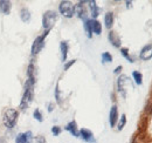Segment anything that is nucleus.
<instances>
[{
    "mask_svg": "<svg viewBox=\"0 0 152 143\" xmlns=\"http://www.w3.org/2000/svg\"><path fill=\"white\" fill-rule=\"evenodd\" d=\"M34 85H35V81L29 80V79L26 80V82L23 85V95H22V99H21V102H20V109L21 110H26L28 108V106L31 105V102L33 101Z\"/></svg>",
    "mask_w": 152,
    "mask_h": 143,
    "instance_id": "obj_1",
    "label": "nucleus"
},
{
    "mask_svg": "<svg viewBox=\"0 0 152 143\" xmlns=\"http://www.w3.org/2000/svg\"><path fill=\"white\" fill-rule=\"evenodd\" d=\"M18 119H19V111L17 109L8 108V109L5 110V113H4V125L8 129H12L17 125Z\"/></svg>",
    "mask_w": 152,
    "mask_h": 143,
    "instance_id": "obj_2",
    "label": "nucleus"
},
{
    "mask_svg": "<svg viewBox=\"0 0 152 143\" xmlns=\"http://www.w3.org/2000/svg\"><path fill=\"white\" fill-rule=\"evenodd\" d=\"M57 20V13L55 11H47L42 17V27L45 31H50Z\"/></svg>",
    "mask_w": 152,
    "mask_h": 143,
    "instance_id": "obj_3",
    "label": "nucleus"
},
{
    "mask_svg": "<svg viewBox=\"0 0 152 143\" xmlns=\"http://www.w3.org/2000/svg\"><path fill=\"white\" fill-rule=\"evenodd\" d=\"M58 11H60V13H61L64 18H73L74 14H75L73 2H72V1H68V0H63V1L60 2V5H58Z\"/></svg>",
    "mask_w": 152,
    "mask_h": 143,
    "instance_id": "obj_4",
    "label": "nucleus"
},
{
    "mask_svg": "<svg viewBox=\"0 0 152 143\" xmlns=\"http://www.w3.org/2000/svg\"><path fill=\"white\" fill-rule=\"evenodd\" d=\"M48 33H49V31H45L43 35H39L34 39V41L32 43V48H31L32 55H37V54H39L41 52V49L45 46V39H46V36L48 35Z\"/></svg>",
    "mask_w": 152,
    "mask_h": 143,
    "instance_id": "obj_5",
    "label": "nucleus"
},
{
    "mask_svg": "<svg viewBox=\"0 0 152 143\" xmlns=\"http://www.w3.org/2000/svg\"><path fill=\"white\" fill-rule=\"evenodd\" d=\"M129 85H130V79L126 76V75H121L118 79H117V89L119 91V94L125 99L126 95H128V88H129Z\"/></svg>",
    "mask_w": 152,
    "mask_h": 143,
    "instance_id": "obj_6",
    "label": "nucleus"
},
{
    "mask_svg": "<svg viewBox=\"0 0 152 143\" xmlns=\"http://www.w3.org/2000/svg\"><path fill=\"white\" fill-rule=\"evenodd\" d=\"M87 1H80L77 2L75 6H74V11H75V14L80 19H82L83 21L88 20V13H87V8H86V5Z\"/></svg>",
    "mask_w": 152,
    "mask_h": 143,
    "instance_id": "obj_7",
    "label": "nucleus"
},
{
    "mask_svg": "<svg viewBox=\"0 0 152 143\" xmlns=\"http://www.w3.org/2000/svg\"><path fill=\"white\" fill-rule=\"evenodd\" d=\"M33 139L32 131H26V133H20L15 137V143H31Z\"/></svg>",
    "mask_w": 152,
    "mask_h": 143,
    "instance_id": "obj_8",
    "label": "nucleus"
},
{
    "mask_svg": "<svg viewBox=\"0 0 152 143\" xmlns=\"http://www.w3.org/2000/svg\"><path fill=\"white\" fill-rule=\"evenodd\" d=\"M118 122V108L116 105H114L111 109H110V113H109V123L110 127H115Z\"/></svg>",
    "mask_w": 152,
    "mask_h": 143,
    "instance_id": "obj_9",
    "label": "nucleus"
},
{
    "mask_svg": "<svg viewBox=\"0 0 152 143\" xmlns=\"http://www.w3.org/2000/svg\"><path fill=\"white\" fill-rule=\"evenodd\" d=\"M139 57L140 60H144V61H148L152 57V45H146L142 48L140 54H139Z\"/></svg>",
    "mask_w": 152,
    "mask_h": 143,
    "instance_id": "obj_10",
    "label": "nucleus"
},
{
    "mask_svg": "<svg viewBox=\"0 0 152 143\" xmlns=\"http://www.w3.org/2000/svg\"><path fill=\"white\" fill-rule=\"evenodd\" d=\"M89 24H90V28H91V32L95 33L97 35H99L102 33V25L98 20L96 19H89Z\"/></svg>",
    "mask_w": 152,
    "mask_h": 143,
    "instance_id": "obj_11",
    "label": "nucleus"
},
{
    "mask_svg": "<svg viewBox=\"0 0 152 143\" xmlns=\"http://www.w3.org/2000/svg\"><path fill=\"white\" fill-rule=\"evenodd\" d=\"M108 39H109V41H110V43L116 47V48H119L121 47V39H119V36L118 34L114 32V31H110L109 32V34H108Z\"/></svg>",
    "mask_w": 152,
    "mask_h": 143,
    "instance_id": "obj_12",
    "label": "nucleus"
},
{
    "mask_svg": "<svg viewBox=\"0 0 152 143\" xmlns=\"http://www.w3.org/2000/svg\"><path fill=\"white\" fill-rule=\"evenodd\" d=\"M11 8H12L11 1H8V0H0V13L1 14H5V15L10 14Z\"/></svg>",
    "mask_w": 152,
    "mask_h": 143,
    "instance_id": "obj_13",
    "label": "nucleus"
},
{
    "mask_svg": "<svg viewBox=\"0 0 152 143\" xmlns=\"http://www.w3.org/2000/svg\"><path fill=\"white\" fill-rule=\"evenodd\" d=\"M60 51H61V60L66 62L67 56H68V51H69V45L67 41H61L60 42Z\"/></svg>",
    "mask_w": 152,
    "mask_h": 143,
    "instance_id": "obj_14",
    "label": "nucleus"
},
{
    "mask_svg": "<svg viewBox=\"0 0 152 143\" xmlns=\"http://www.w3.org/2000/svg\"><path fill=\"white\" fill-rule=\"evenodd\" d=\"M66 130L67 131H69L73 136H75V137H78L80 136V130H78V128H77V123H76L75 121H72V122H69L68 125H66Z\"/></svg>",
    "mask_w": 152,
    "mask_h": 143,
    "instance_id": "obj_15",
    "label": "nucleus"
},
{
    "mask_svg": "<svg viewBox=\"0 0 152 143\" xmlns=\"http://www.w3.org/2000/svg\"><path fill=\"white\" fill-rule=\"evenodd\" d=\"M80 136L82 140L87 141V142H90V141H94V135L93 133L89 130V129H86V128H82L80 130Z\"/></svg>",
    "mask_w": 152,
    "mask_h": 143,
    "instance_id": "obj_16",
    "label": "nucleus"
},
{
    "mask_svg": "<svg viewBox=\"0 0 152 143\" xmlns=\"http://www.w3.org/2000/svg\"><path fill=\"white\" fill-rule=\"evenodd\" d=\"M104 24L108 29H110L113 27V25H114V13L113 12H108L104 15Z\"/></svg>",
    "mask_w": 152,
    "mask_h": 143,
    "instance_id": "obj_17",
    "label": "nucleus"
},
{
    "mask_svg": "<svg viewBox=\"0 0 152 143\" xmlns=\"http://www.w3.org/2000/svg\"><path fill=\"white\" fill-rule=\"evenodd\" d=\"M89 4V8H90V13L93 15V19H96L98 17V13H99V10H98V6L96 5V1L91 0V1H88Z\"/></svg>",
    "mask_w": 152,
    "mask_h": 143,
    "instance_id": "obj_18",
    "label": "nucleus"
},
{
    "mask_svg": "<svg viewBox=\"0 0 152 143\" xmlns=\"http://www.w3.org/2000/svg\"><path fill=\"white\" fill-rule=\"evenodd\" d=\"M20 18H21V20L23 22H29V20H31V12H29V10L23 7L20 11Z\"/></svg>",
    "mask_w": 152,
    "mask_h": 143,
    "instance_id": "obj_19",
    "label": "nucleus"
},
{
    "mask_svg": "<svg viewBox=\"0 0 152 143\" xmlns=\"http://www.w3.org/2000/svg\"><path fill=\"white\" fill-rule=\"evenodd\" d=\"M27 79L35 81V66H34L33 62H31L28 65V68H27Z\"/></svg>",
    "mask_w": 152,
    "mask_h": 143,
    "instance_id": "obj_20",
    "label": "nucleus"
},
{
    "mask_svg": "<svg viewBox=\"0 0 152 143\" xmlns=\"http://www.w3.org/2000/svg\"><path fill=\"white\" fill-rule=\"evenodd\" d=\"M132 77L137 85H142V83H143V75H142V73L134 71L132 73Z\"/></svg>",
    "mask_w": 152,
    "mask_h": 143,
    "instance_id": "obj_21",
    "label": "nucleus"
},
{
    "mask_svg": "<svg viewBox=\"0 0 152 143\" xmlns=\"http://www.w3.org/2000/svg\"><path fill=\"white\" fill-rule=\"evenodd\" d=\"M125 123H126V116H125V114H123L121 116V119L118 120V122H117V128H118L119 131L123 130V128L125 127Z\"/></svg>",
    "mask_w": 152,
    "mask_h": 143,
    "instance_id": "obj_22",
    "label": "nucleus"
},
{
    "mask_svg": "<svg viewBox=\"0 0 152 143\" xmlns=\"http://www.w3.org/2000/svg\"><path fill=\"white\" fill-rule=\"evenodd\" d=\"M111 61H113V55L109 53V52H104V53H102V62H103V63L111 62Z\"/></svg>",
    "mask_w": 152,
    "mask_h": 143,
    "instance_id": "obj_23",
    "label": "nucleus"
},
{
    "mask_svg": "<svg viewBox=\"0 0 152 143\" xmlns=\"http://www.w3.org/2000/svg\"><path fill=\"white\" fill-rule=\"evenodd\" d=\"M121 53L122 55L129 61V62H133V59L130 56V54H129V49L128 48H125V47H123V48H121Z\"/></svg>",
    "mask_w": 152,
    "mask_h": 143,
    "instance_id": "obj_24",
    "label": "nucleus"
},
{
    "mask_svg": "<svg viewBox=\"0 0 152 143\" xmlns=\"http://www.w3.org/2000/svg\"><path fill=\"white\" fill-rule=\"evenodd\" d=\"M84 29H86V33H87V36L90 39L93 36V32H91V28H90V24H89V19L84 21Z\"/></svg>",
    "mask_w": 152,
    "mask_h": 143,
    "instance_id": "obj_25",
    "label": "nucleus"
},
{
    "mask_svg": "<svg viewBox=\"0 0 152 143\" xmlns=\"http://www.w3.org/2000/svg\"><path fill=\"white\" fill-rule=\"evenodd\" d=\"M31 143H46V137L42 136V135H38V136H34L32 139Z\"/></svg>",
    "mask_w": 152,
    "mask_h": 143,
    "instance_id": "obj_26",
    "label": "nucleus"
},
{
    "mask_svg": "<svg viewBox=\"0 0 152 143\" xmlns=\"http://www.w3.org/2000/svg\"><path fill=\"white\" fill-rule=\"evenodd\" d=\"M33 117L39 121V122H42L43 121V117H42V114H41V111L39 110V109H35L34 110V113H33Z\"/></svg>",
    "mask_w": 152,
    "mask_h": 143,
    "instance_id": "obj_27",
    "label": "nucleus"
},
{
    "mask_svg": "<svg viewBox=\"0 0 152 143\" xmlns=\"http://www.w3.org/2000/svg\"><path fill=\"white\" fill-rule=\"evenodd\" d=\"M61 131H62L61 127H58V125H54V127H52V134H53L54 136H58V135L61 134Z\"/></svg>",
    "mask_w": 152,
    "mask_h": 143,
    "instance_id": "obj_28",
    "label": "nucleus"
},
{
    "mask_svg": "<svg viewBox=\"0 0 152 143\" xmlns=\"http://www.w3.org/2000/svg\"><path fill=\"white\" fill-rule=\"evenodd\" d=\"M55 99H56L57 103L61 105V96H60V88H58V85H56V88H55Z\"/></svg>",
    "mask_w": 152,
    "mask_h": 143,
    "instance_id": "obj_29",
    "label": "nucleus"
},
{
    "mask_svg": "<svg viewBox=\"0 0 152 143\" xmlns=\"http://www.w3.org/2000/svg\"><path fill=\"white\" fill-rule=\"evenodd\" d=\"M75 62H76V60H70L69 62H66V63H64V71H68Z\"/></svg>",
    "mask_w": 152,
    "mask_h": 143,
    "instance_id": "obj_30",
    "label": "nucleus"
},
{
    "mask_svg": "<svg viewBox=\"0 0 152 143\" xmlns=\"http://www.w3.org/2000/svg\"><path fill=\"white\" fill-rule=\"evenodd\" d=\"M122 69H123V67H122V66H118V67H117V68H116V69L114 71V73H115V74H119Z\"/></svg>",
    "mask_w": 152,
    "mask_h": 143,
    "instance_id": "obj_31",
    "label": "nucleus"
},
{
    "mask_svg": "<svg viewBox=\"0 0 152 143\" xmlns=\"http://www.w3.org/2000/svg\"><path fill=\"white\" fill-rule=\"evenodd\" d=\"M54 110V103H48V111H53Z\"/></svg>",
    "mask_w": 152,
    "mask_h": 143,
    "instance_id": "obj_32",
    "label": "nucleus"
},
{
    "mask_svg": "<svg viewBox=\"0 0 152 143\" xmlns=\"http://www.w3.org/2000/svg\"><path fill=\"white\" fill-rule=\"evenodd\" d=\"M0 143H8V142H7V140L5 137H0Z\"/></svg>",
    "mask_w": 152,
    "mask_h": 143,
    "instance_id": "obj_33",
    "label": "nucleus"
},
{
    "mask_svg": "<svg viewBox=\"0 0 152 143\" xmlns=\"http://www.w3.org/2000/svg\"><path fill=\"white\" fill-rule=\"evenodd\" d=\"M125 4H126V7H128V8H130V7H131V5H132V2H131V1H125Z\"/></svg>",
    "mask_w": 152,
    "mask_h": 143,
    "instance_id": "obj_34",
    "label": "nucleus"
},
{
    "mask_svg": "<svg viewBox=\"0 0 152 143\" xmlns=\"http://www.w3.org/2000/svg\"><path fill=\"white\" fill-rule=\"evenodd\" d=\"M88 143H96V142H95V140H94V141H90V142H88Z\"/></svg>",
    "mask_w": 152,
    "mask_h": 143,
    "instance_id": "obj_35",
    "label": "nucleus"
}]
</instances>
